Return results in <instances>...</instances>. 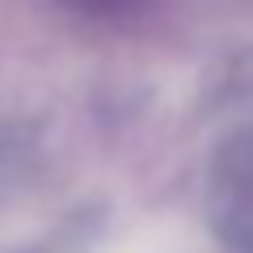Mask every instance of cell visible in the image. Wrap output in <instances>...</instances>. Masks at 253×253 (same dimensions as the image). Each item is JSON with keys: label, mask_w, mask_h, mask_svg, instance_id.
Here are the masks:
<instances>
[{"label": "cell", "mask_w": 253, "mask_h": 253, "mask_svg": "<svg viewBox=\"0 0 253 253\" xmlns=\"http://www.w3.org/2000/svg\"><path fill=\"white\" fill-rule=\"evenodd\" d=\"M207 224L224 249H253V123L232 126L207 161Z\"/></svg>", "instance_id": "6da1fadb"}, {"label": "cell", "mask_w": 253, "mask_h": 253, "mask_svg": "<svg viewBox=\"0 0 253 253\" xmlns=\"http://www.w3.org/2000/svg\"><path fill=\"white\" fill-rule=\"evenodd\" d=\"M228 253H253V249H228Z\"/></svg>", "instance_id": "3957f363"}, {"label": "cell", "mask_w": 253, "mask_h": 253, "mask_svg": "<svg viewBox=\"0 0 253 253\" xmlns=\"http://www.w3.org/2000/svg\"><path fill=\"white\" fill-rule=\"evenodd\" d=\"M63 4L89 21H126L148 9V0H63Z\"/></svg>", "instance_id": "7a4b0ae2"}]
</instances>
